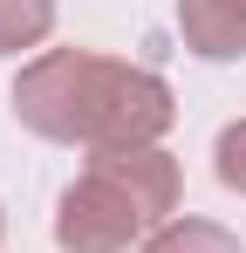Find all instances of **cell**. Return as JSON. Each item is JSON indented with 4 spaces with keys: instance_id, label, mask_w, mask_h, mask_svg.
Returning a JSON list of instances; mask_svg holds the SVG:
<instances>
[{
    "instance_id": "4",
    "label": "cell",
    "mask_w": 246,
    "mask_h": 253,
    "mask_svg": "<svg viewBox=\"0 0 246 253\" xmlns=\"http://www.w3.org/2000/svg\"><path fill=\"white\" fill-rule=\"evenodd\" d=\"M137 253H246L219 219H164Z\"/></svg>"
},
{
    "instance_id": "1",
    "label": "cell",
    "mask_w": 246,
    "mask_h": 253,
    "mask_svg": "<svg viewBox=\"0 0 246 253\" xmlns=\"http://www.w3.org/2000/svg\"><path fill=\"white\" fill-rule=\"evenodd\" d=\"M14 117L48 144L117 158V151H158L164 130L178 124V96L158 69L96 48H48L14 76Z\"/></svg>"
},
{
    "instance_id": "5",
    "label": "cell",
    "mask_w": 246,
    "mask_h": 253,
    "mask_svg": "<svg viewBox=\"0 0 246 253\" xmlns=\"http://www.w3.org/2000/svg\"><path fill=\"white\" fill-rule=\"evenodd\" d=\"M55 35V0H0V55L41 48Z\"/></svg>"
},
{
    "instance_id": "6",
    "label": "cell",
    "mask_w": 246,
    "mask_h": 253,
    "mask_svg": "<svg viewBox=\"0 0 246 253\" xmlns=\"http://www.w3.org/2000/svg\"><path fill=\"white\" fill-rule=\"evenodd\" d=\"M212 171H219L226 192H240V199H246V117L219 130V144H212Z\"/></svg>"
},
{
    "instance_id": "2",
    "label": "cell",
    "mask_w": 246,
    "mask_h": 253,
    "mask_svg": "<svg viewBox=\"0 0 246 253\" xmlns=\"http://www.w3.org/2000/svg\"><path fill=\"white\" fill-rule=\"evenodd\" d=\"M178 158L171 151H117L89 158L55 199V247L62 253H130L178 212Z\"/></svg>"
},
{
    "instance_id": "7",
    "label": "cell",
    "mask_w": 246,
    "mask_h": 253,
    "mask_svg": "<svg viewBox=\"0 0 246 253\" xmlns=\"http://www.w3.org/2000/svg\"><path fill=\"white\" fill-rule=\"evenodd\" d=\"M0 240H7V212H0Z\"/></svg>"
},
{
    "instance_id": "3",
    "label": "cell",
    "mask_w": 246,
    "mask_h": 253,
    "mask_svg": "<svg viewBox=\"0 0 246 253\" xmlns=\"http://www.w3.org/2000/svg\"><path fill=\"white\" fill-rule=\"evenodd\" d=\"M178 35L205 62H240L246 55V0H178Z\"/></svg>"
}]
</instances>
